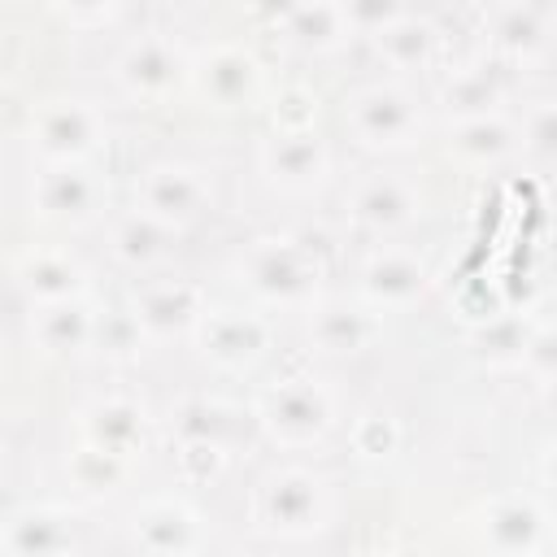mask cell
<instances>
[{
    "label": "cell",
    "mask_w": 557,
    "mask_h": 557,
    "mask_svg": "<svg viewBox=\"0 0 557 557\" xmlns=\"http://www.w3.org/2000/svg\"><path fill=\"white\" fill-rule=\"evenodd\" d=\"M244 292L274 309H313L326 261L305 235H261L244 248L235 265Z\"/></svg>",
    "instance_id": "1"
},
{
    "label": "cell",
    "mask_w": 557,
    "mask_h": 557,
    "mask_svg": "<svg viewBox=\"0 0 557 557\" xmlns=\"http://www.w3.org/2000/svg\"><path fill=\"white\" fill-rule=\"evenodd\" d=\"M248 513L265 535L305 540L331 522V487L305 466H274L257 479Z\"/></svg>",
    "instance_id": "2"
},
{
    "label": "cell",
    "mask_w": 557,
    "mask_h": 557,
    "mask_svg": "<svg viewBox=\"0 0 557 557\" xmlns=\"http://www.w3.org/2000/svg\"><path fill=\"white\" fill-rule=\"evenodd\" d=\"M335 396L305 374L278 379L257 396V422L265 426V435L283 448H309L322 444L335 431Z\"/></svg>",
    "instance_id": "3"
},
{
    "label": "cell",
    "mask_w": 557,
    "mask_h": 557,
    "mask_svg": "<svg viewBox=\"0 0 557 557\" xmlns=\"http://www.w3.org/2000/svg\"><path fill=\"white\" fill-rule=\"evenodd\" d=\"M344 122L357 144L374 152H405L422 139L426 122L418 100L400 83H366L344 100Z\"/></svg>",
    "instance_id": "4"
},
{
    "label": "cell",
    "mask_w": 557,
    "mask_h": 557,
    "mask_svg": "<svg viewBox=\"0 0 557 557\" xmlns=\"http://www.w3.org/2000/svg\"><path fill=\"white\" fill-rule=\"evenodd\" d=\"M26 144L44 165H83L104 144V117L78 96L44 100L26 122Z\"/></svg>",
    "instance_id": "5"
},
{
    "label": "cell",
    "mask_w": 557,
    "mask_h": 557,
    "mask_svg": "<svg viewBox=\"0 0 557 557\" xmlns=\"http://www.w3.org/2000/svg\"><path fill=\"white\" fill-rule=\"evenodd\" d=\"M135 200L165 226H187L213 205V183L200 165L187 161H157L135 178Z\"/></svg>",
    "instance_id": "6"
},
{
    "label": "cell",
    "mask_w": 557,
    "mask_h": 557,
    "mask_svg": "<svg viewBox=\"0 0 557 557\" xmlns=\"http://www.w3.org/2000/svg\"><path fill=\"white\" fill-rule=\"evenodd\" d=\"M104 200H109V187L87 161L83 165H44L30 178V209L48 222H65V226L96 222Z\"/></svg>",
    "instance_id": "7"
},
{
    "label": "cell",
    "mask_w": 557,
    "mask_h": 557,
    "mask_svg": "<svg viewBox=\"0 0 557 557\" xmlns=\"http://www.w3.org/2000/svg\"><path fill=\"white\" fill-rule=\"evenodd\" d=\"M187 70H191V61H183V52L165 35H139L113 61L117 87L139 104H161L187 78Z\"/></svg>",
    "instance_id": "8"
},
{
    "label": "cell",
    "mask_w": 557,
    "mask_h": 557,
    "mask_svg": "<svg viewBox=\"0 0 557 557\" xmlns=\"http://www.w3.org/2000/svg\"><path fill=\"white\" fill-rule=\"evenodd\" d=\"M348 218L366 231H400L422 218V187L396 170H366L348 187Z\"/></svg>",
    "instance_id": "9"
},
{
    "label": "cell",
    "mask_w": 557,
    "mask_h": 557,
    "mask_svg": "<svg viewBox=\"0 0 557 557\" xmlns=\"http://www.w3.org/2000/svg\"><path fill=\"white\" fill-rule=\"evenodd\" d=\"M479 535L492 557H535L548 540V513L535 496L505 492L492 496L479 513Z\"/></svg>",
    "instance_id": "10"
},
{
    "label": "cell",
    "mask_w": 557,
    "mask_h": 557,
    "mask_svg": "<svg viewBox=\"0 0 557 557\" xmlns=\"http://www.w3.org/2000/svg\"><path fill=\"white\" fill-rule=\"evenodd\" d=\"M187 83L191 91L213 104V109H235V104H248L261 87V65L257 57L244 48V44H213L205 48L191 70H187Z\"/></svg>",
    "instance_id": "11"
},
{
    "label": "cell",
    "mask_w": 557,
    "mask_h": 557,
    "mask_svg": "<svg viewBox=\"0 0 557 557\" xmlns=\"http://www.w3.org/2000/svg\"><path fill=\"white\" fill-rule=\"evenodd\" d=\"M257 161H261L265 183L287 191V196H305V191L322 187L326 174H331V152L318 139V131H296V135H274L270 131Z\"/></svg>",
    "instance_id": "12"
},
{
    "label": "cell",
    "mask_w": 557,
    "mask_h": 557,
    "mask_svg": "<svg viewBox=\"0 0 557 557\" xmlns=\"http://www.w3.org/2000/svg\"><path fill=\"white\" fill-rule=\"evenodd\" d=\"M131 544L139 557H196L200 553V518L187 500L157 496L131 513Z\"/></svg>",
    "instance_id": "13"
},
{
    "label": "cell",
    "mask_w": 557,
    "mask_h": 557,
    "mask_svg": "<svg viewBox=\"0 0 557 557\" xmlns=\"http://www.w3.org/2000/svg\"><path fill=\"white\" fill-rule=\"evenodd\" d=\"M196 348L222 370H244L270 348V322L244 309H209L196 326Z\"/></svg>",
    "instance_id": "14"
},
{
    "label": "cell",
    "mask_w": 557,
    "mask_h": 557,
    "mask_svg": "<svg viewBox=\"0 0 557 557\" xmlns=\"http://www.w3.org/2000/svg\"><path fill=\"white\" fill-rule=\"evenodd\" d=\"M131 313L139 318L148 339H174V335H196V326L209 313V305H205V292L196 283L157 278V283H144L135 292Z\"/></svg>",
    "instance_id": "15"
},
{
    "label": "cell",
    "mask_w": 557,
    "mask_h": 557,
    "mask_svg": "<svg viewBox=\"0 0 557 557\" xmlns=\"http://www.w3.org/2000/svg\"><path fill=\"white\" fill-rule=\"evenodd\" d=\"M426 287H431V270L409 248H379V252H370L366 265H361V278H357L361 300L374 305L379 313L383 309H405V305L422 300Z\"/></svg>",
    "instance_id": "16"
},
{
    "label": "cell",
    "mask_w": 557,
    "mask_h": 557,
    "mask_svg": "<svg viewBox=\"0 0 557 557\" xmlns=\"http://www.w3.org/2000/svg\"><path fill=\"white\" fill-rule=\"evenodd\" d=\"M383 335V313L366 300H318L309 309V339L322 352H366Z\"/></svg>",
    "instance_id": "17"
},
{
    "label": "cell",
    "mask_w": 557,
    "mask_h": 557,
    "mask_svg": "<svg viewBox=\"0 0 557 557\" xmlns=\"http://www.w3.org/2000/svg\"><path fill=\"white\" fill-rule=\"evenodd\" d=\"M144 405H135L131 396H96L91 405H83L78 413V435L83 444L100 448V453H113V457H126L135 461L139 448H144Z\"/></svg>",
    "instance_id": "18"
},
{
    "label": "cell",
    "mask_w": 557,
    "mask_h": 557,
    "mask_svg": "<svg viewBox=\"0 0 557 557\" xmlns=\"http://www.w3.org/2000/svg\"><path fill=\"white\" fill-rule=\"evenodd\" d=\"M22 296L39 309V305H61V300H78L87 296V270L78 257L61 252V248H35L17 261L13 270Z\"/></svg>",
    "instance_id": "19"
},
{
    "label": "cell",
    "mask_w": 557,
    "mask_h": 557,
    "mask_svg": "<svg viewBox=\"0 0 557 557\" xmlns=\"http://www.w3.org/2000/svg\"><path fill=\"white\" fill-rule=\"evenodd\" d=\"M4 557H70L74 522L57 505H26L4 522Z\"/></svg>",
    "instance_id": "20"
},
{
    "label": "cell",
    "mask_w": 557,
    "mask_h": 557,
    "mask_svg": "<svg viewBox=\"0 0 557 557\" xmlns=\"http://www.w3.org/2000/svg\"><path fill=\"white\" fill-rule=\"evenodd\" d=\"M96 326H100V309H91L87 296L61 300V305H39L30 313V339L44 352H83V348H96Z\"/></svg>",
    "instance_id": "21"
},
{
    "label": "cell",
    "mask_w": 557,
    "mask_h": 557,
    "mask_svg": "<svg viewBox=\"0 0 557 557\" xmlns=\"http://www.w3.org/2000/svg\"><path fill=\"white\" fill-rule=\"evenodd\" d=\"M518 144H522V135H518V126H513L500 109H496V113H483V117L453 122V126H448V139H444L448 157H457L461 165H474V170L505 161Z\"/></svg>",
    "instance_id": "22"
},
{
    "label": "cell",
    "mask_w": 557,
    "mask_h": 557,
    "mask_svg": "<svg viewBox=\"0 0 557 557\" xmlns=\"http://www.w3.org/2000/svg\"><path fill=\"white\" fill-rule=\"evenodd\" d=\"M174 239H178V231L165 226V222H157V218L144 213L139 205H135L131 213H122V218L113 222V231H109L113 257H117L122 265H131V270H152V265H161V261L174 252Z\"/></svg>",
    "instance_id": "23"
},
{
    "label": "cell",
    "mask_w": 557,
    "mask_h": 557,
    "mask_svg": "<svg viewBox=\"0 0 557 557\" xmlns=\"http://www.w3.org/2000/svg\"><path fill=\"white\" fill-rule=\"evenodd\" d=\"M483 30L505 57H535L553 35V13L540 4H492L483 13Z\"/></svg>",
    "instance_id": "24"
},
{
    "label": "cell",
    "mask_w": 557,
    "mask_h": 557,
    "mask_svg": "<svg viewBox=\"0 0 557 557\" xmlns=\"http://www.w3.org/2000/svg\"><path fill=\"white\" fill-rule=\"evenodd\" d=\"M278 26L305 52H335L357 35L344 4H292L278 13Z\"/></svg>",
    "instance_id": "25"
},
{
    "label": "cell",
    "mask_w": 557,
    "mask_h": 557,
    "mask_svg": "<svg viewBox=\"0 0 557 557\" xmlns=\"http://www.w3.org/2000/svg\"><path fill=\"white\" fill-rule=\"evenodd\" d=\"M440 104H444V113L453 122L496 113V104H500V78H496V70H487V61L453 65L444 74V83H440Z\"/></svg>",
    "instance_id": "26"
},
{
    "label": "cell",
    "mask_w": 557,
    "mask_h": 557,
    "mask_svg": "<svg viewBox=\"0 0 557 557\" xmlns=\"http://www.w3.org/2000/svg\"><path fill=\"white\" fill-rule=\"evenodd\" d=\"M174 431L183 444L231 448L239 440V409L222 396H187L174 405Z\"/></svg>",
    "instance_id": "27"
},
{
    "label": "cell",
    "mask_w": 557,
    "mask_h": 557,
    "mask_svg": "<svg viewBox=\"0 0 557 557\" xmlns=\"http://www.w3.org/2000/svg\"><path fill=\"white\" fill-rule=\"evenodd\" d=\"M374 39V52L392 65V70H413V65H426L431 57H435V44H440V35H435V26L426 22V17H418V13H400V17H392L379 35H370Z\"/></svg>",
    "instance_id": "28"
},
{
    "label": "cell",
    "mask_w": 557,
    "mask_h": 557,
    "mask_svg": "<svg viewBox=\"0 0 557 557\" xmlns=\"http://www.w3.org/2000/svg\"><path fill=\"white\" fill-rule=\"evenodd\" d=\"M126 470H131L126 457L100 453V448H91V444H78V448L70 453V461H65V474H70V483H74L83 496H109V492H117L122 479H126Z\"/></svg>",
    "instance_id": "29"
},
{
    "label": "cell",
    "mask_w": 557,
    "mask_h": 557,
    "mask_svg": "<svg viewBox=\"0 0 557 557\" xmlns=\"http://www.w3.org/2000/svg\"><path fill=\"white\" fill-rule=\"evenodd\" d=\"M527 339H531V326L518 313H496L474 326V352L487 366H522Z\"/></svg>",
    "instance_id": "30"
},
{
    "label": "cell",
    "mask_w": 557,
    "mask_h": 557,
    "mask_svg": "<svg viewBox=\"0 0 557 557\" xmlns=\"http://www.w3.org/2000/svg\"><path fill=\"white\" fill-rule=\"evenodd\" d=\"M144 344H148V335H144L139 318H135L131 309H104V313H100L96 348H100L104 357H113V361H131Z\"/></svg>",
    "instance_id": "31"
},
{
    "label": "cell",
    "mask_w": 557,
    "mask_h": 557,
    "mask_svg": "<svg viewBox=\"0 0 557 557\" xmlns=\"http://www.w3.org/2000/svg\"><path fill=\"white\" fill-rule=\"evenodd\" d=\"M313 117H318V100L309 87L292 83L274 96L270 104V122H274V135H296V131H313Z\"/></svg>",
    "instance_id": "32"
},
{
    "label": "cell",
    "mask_w": 557,
    "mask_h": 557,
    "mask_svg": "<svg viewBox=\"0 0 557 557\" xmlns=\"http://www.w3.org/2000/svg\"><path fill=\"white\" fill-rule=\"evenodd\" d=\"M518 135L531 152L540 157H557V100H535L522 122H518Z\"/></svg>",
    "instance_id": "33"
},
{
    "label": "cell",
    "mask_w": 557,
    "mask_h": 557,
    "mask_svg": "<svg viewBox=\"0 0 557 557\" xmlns=\"http://www.w3.org/2000/svg\"><path fill=\"white\" fill-rule=\"evenodd\" d=\"M352 444H357L361 457H387V453H396L400 431H396L392 418H383V413H366V418H357V426H352Z\"/></svg>",
    "instance_id": "34"
},
{
    "label": "cell",
    "mask_w": 557,
    "mask_h": 557,
    "mask_svg": "<svg viewBox=\"0 0 557 557\" xmlns=\"http://www.w3.org/2000/svg\"><path fill=\"white\" fill-rule=\"evenodd\" d=\"M226 466V448H213V444H178V474L187 483H209L218 479Z\"/></svg>",
    "instance_id": "35"
},
{
    "label": "cell",
    "mask_w": 557,
    "mask_h": 557,
    "mask_svg": "<svg viewBox=\"0 0 557 557\" xmlns=\"http://www.w3.org/2000/svg\"><path fill=\"white\" fill-rule=\"evenodd\" d=\"M522 366L540 379H557V322L553 326H535L522 352Z\"/></svg>",
    "instance_id": "36"
},
{
    "label": "cell",
    "mask_w": 557,
    "mask_h": 557,
    "mask_svg": "<svg viewBox=\"0 0 557 557\" xmlns=\"http://www.w3.org/2000/svg\"><path fill=\"white\" fill-rule=\"evenodd\" d=\"M540 479L557 492V440H548V444H544V453H540Z\"/></svg>",
    "instance_id": "37"
},
{
    "label": "cell",
    "mask_w": 557,
    "mask_h": 557,
    "mask_svg": "<svg viewBox=\"0 0 557 557\" xmlns=\"http://www.w3.org/2000/svg\"><path fill=\"white\" fill-rule=\"evenodd\" d=\"M65 17H70V22H109V17H117V9H113V4H96V9H65Z\"/></svg>",
    "instance_id": "38"
},
{
    "label": "cell",
    "mask_w": 557,
    "mask_h": 557,
    "mask_svg": "<svg viewBox=\"0 0 557 557\" xmlns=\"http://www.w3.org/2000/svg\"><path fill=\"white\" fill-rule=\"evenodd\" d=\"M196 557H200V553H196Z\"/></svg>",
    "instance_id": "39"
}]
</instances>
